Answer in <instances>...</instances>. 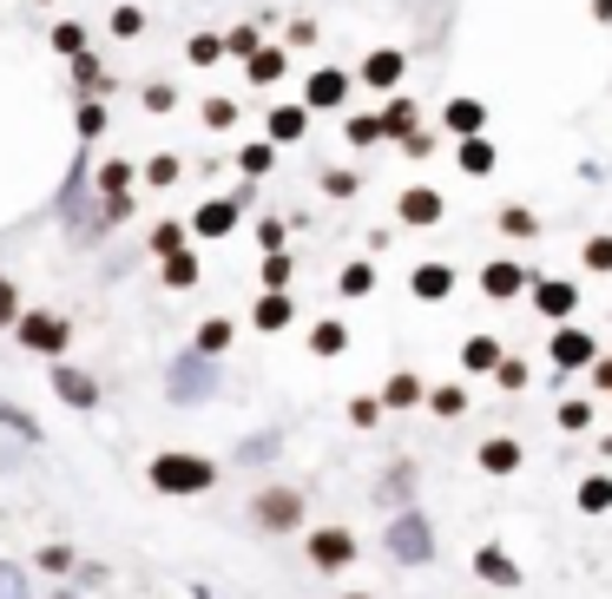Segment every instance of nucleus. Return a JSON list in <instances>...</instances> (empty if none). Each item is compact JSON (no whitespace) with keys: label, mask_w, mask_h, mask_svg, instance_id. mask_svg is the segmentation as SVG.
<instances>
[{"label":"nucleus","mask_w":612,"mask_h":599,"mask_svg":"<svg viewBox=\"0 0 612 599\" xmlns=\"http://www.w3.org/2000/svg\"><path fill=\"white\" fill-rule=\"evenodd\" d=\"M211 481H217V468L198 461V454H158L152 461V488L158 494H204Z\"/></svg>","instance_id":"nucleus-1"},{"label":"nucleus","mask_w":612,"mask_h":599,"mask_svg":"<svg viewBox=\"0 0 612 599\" xmlns=\"http://www.w3.org/2000/svg\"><path fill=\"white\" fill-rule=\"evenodd\" d=\"M382 540H389V553H396V560H408V567L435 560V533H428V521H421V514H396Z\"/></svg>","instance_id":"nucleus-2"},{"label":"nucleus","mask_w":612,"mask_h":599,"mask_svg":"<svg viewBox=\"0 0 612 599\" xmlns=\"http://www.w3.org/2000/svg\"><path fill=\"white\" fill-rule=\"evenodd\" d=\"M211 389H217V375H211V356H204V350H192V356L172 363V395H178V402H204Z\"/></svg>","instance_id":"nucleus-3"},{"label":"nucleus","mask_w":612,"mask_h":599,"mask_svg":"<svg viewBox=\"0 0 612 599\" xmlns=\"http://www.w3.org/2000/svg\"><path fill=\"white\" fill-rule=\"evenodd\" d=\"M251 514H258V527H264V533H283V527L303 521V494H290V488H264Z\"/></svg>","instance_id":"nucleus-4"},{"label":"nucleus","mask_w":612,"mask_h":599,"mask_svg":"<svg viewBox=\"0 0 612 599\" xmlns=\"http://www.w3.org/2000/svg\"><path fill=\"white\" fill-rule=\"evenodd\" d=\"M13 330H20V343H27V350H40V356H60V350H67V336H72L67 323H60V316H47V310L20 316Z\"/></svg>","instance_id":"nucleus-5"},{"label":"nucleus","mask_w":612,"mask_h":599,"mask_svg":"<svg viewBox=\"0 0 612 599\" xmlns=\"http://www.w3.org/2000/svg\"><path fill=\"white\" fill-rule=\"evenodd\" d=\"M342 99H349V73H337V67H317V73H310V86H303V106H310V112H342Z\"/></svg>","instance_id":"nucleus-6"},{"label":"nucleus","mask_w":612,"mask_h":599,"mask_svg":"<svg viewBox=\"0 0 612 599\" xmlns=\"http://www.w3.org/2000/svg\"><path fill=\"white\" fill-rule=\"evenodd\" d=\"M396 212H402V225H421V230H428V225H441V212H448V205H441V192H428V185H408Z\"/></svg>","instance_id":"nucleus-7"},{"label":"nucleus","mask_w":612,"mask_h":599,"mask_svg":"<svg viewBox=\"0 0 612 599\" xmlns=\"http://www.w3.org/2000/svg\"><path fill=\"white\" fill-rule=\"evenodd\" d=\"M349 553H356V540H349L342 527H323V533H310V560H317V567H349Z\"/></svg>","instance_id":"nucleus-8"},{"label":"nucleus","mask_w":612,"mask_h":599,"mask_svg":"<svg viewBox=\"0 0 612 599\" xmlns=\"http://www.w3.org/2000/svg\"><path fill=\"white\" fill-rule=\"evenodd\" d=\"M441 126L462 132V139H475L480 126H487V106H480V99H448V106H441Z\"/></svg>","instance_id":"nucleus-9"},{"label":"nucleus","mask_w":612,"mask_h":599,"mask_svg":"<svg viewBox=\"0 0 612 599\" xmlns=\"http://www.w3.org/2000/svg\"><path fill=\"white\" fill-rule=\"evenodd\" d=\"M553 363H560V370H586V363H593V336H586V330H560V336H553Z\"/></svg>","instance_id":"nucleus-10"},{"label":"nucleus","mask_w":612,"mask_h":599,"mask_svg":"<svg viewBox=\"0 0 612 599\" xmlns=\"http://www.w3.org/2000/svg\"><path fill=\"white\" fill-rule=\"evenodd\" d=\"M54 395L72 402V409H93V402H99V382H93V375H79V370H54Z\"/></svg>","instance_id":"nucleus-11"},{"label":"nucleus","mask_w":612,"mask_h":599,"mask_svg":"<svg viewBox=\"0 0 612 599\" xmlns=\"http://www.w3.org/2000/svg\"><path fill=\"white\" fill-rule=\"evenodd\" d=\"M310 132V106H276L271 112V146H297Z\"/></svg>","instance_id":"nucleus-12"},{"label":"nucleus","mask_w":612,"mask_h":599,"mask_svg":"<svg viewBox=\"0 0 612 599\" xmlns=\"http://www.w3.org/2000/svg\"><path fill=\"white\" fill-rule=\"evenodd\" d=\"M480 291H487V297H521V291H527V271H521V264H487V271H480Z\"/></svg>","instance_id":"nucleus-13"},{"label":"nucleus","mask_w":612,"mask_h":599,"mask_svg":"<svg viewBox=\"0 0 612 599\" xmlns=\"http://www.w3.org/2000/svg\"><path fill=\"white\" fill-rule=\"evenodd\" d=\"M475 573H480V580H494V587H521V567H514L501 547H480V553H475Z\"/></svg>","instance_id":"nucleus-14"},{"label":"nucleus","mask_w":612,"mask_h":599,"mask_svg":"<svg viewBox=\"0 0 612 599\" xmlns=\"http://www.w3.org/2000/svg\"><path fill=\"white\" fill-rule=\"evenodd\" d=\"M534 303H541V316H553V323H560V316H573V303H580V291L553 277V284H534Z\"/></svg>","instance_id":"nucleus-15"},{"label":"nucleus","mask_w":612,"mask_h":599,"mask_svg":"<svg viewBox=\"0 0 612 599\" xmlns=\"http://www.w3.org/2000/svg\"><path fill=\"white\" fill-rule=\"evenodd\" d=\"M402 53H396V47H382V53H369V60H362V79H369V86H382V92H389V86H396V79H402Z\"/></svg>","instance_id":"nucleus-16"},{"label":"nucleus","mask_w":612,"mask_h":599,"mask_svg":"<svg viewBox=\"0 0 612 599\" xmlns=\"http://www.w3.org/2000/svg\"><path fill=\"white\" fill-rule=\"evenodd\" d=\"M231 225H237V205H224V198H211L198 218H192V230H198V237H231Z\"/></svg>","instance_id":"nucleus-17"},{"label":"nucleus","mask_w":612,"mask_h":599,"mask_svg":"<svg viewBox=\"0 0 612 599\" xmlns=\"http://www.w3.org/2000/svg\"><path fill=\"white\" fill-rule=\"evenodd\" d=\"M415 126H421V106H415V99H389L382 132H389V139H415Z\"/></svg>","instance_id":"nucleus-18"},{"label":"nucleus","mask_w":612,"mask_h":599,"mask_svg":"<svg viewBox=\"0 0 612 599\" xmlns=\"http://www.w3.org/2000/svg\"><path fill=\"white\" fill-rule=\"evenodd\" d=\"M99 198H133V165L126 158H106L99 165Z\"/></svg>","instance_id":"nucleus-19"},{"label":"nucleus","mask_w":612,"mask_h":599,"mask_svg":"<svg viewBox=\"0 0 612 599\" xmlns=\"http://www.w3.org/2000/svg\"><path fill=\"white\" fill-rule=\"evenodd\" d=\"M455 291V271L448 264H421L415 271V297H448Z\"/></svg>","instance_id":"nucleus-20"},{"label":"nucleus","mask_w":612,"mask_h":599,"mask_svg":"<svg viewBox=\"0 0 612 599\" xmlns=\"http://www.w3.org/2000/svg\"><path fill=\"white\" fill-rule=\"evenodd\" d=\"M198 277H204V271H198V257H192V251H172V257H165V284H172V291H192Z\"/></svg>","instance_id":"nucleus-21"},{"label":"nucleus","mask_w":612,"mask_h":599,"mask_svg":"<svg viewBox=\"0 0 612 599\" xmlns=\"http://www.w3.org/2000/svg\"><path fill=\"white\" fill-rule=\"evenodd\" d=\"M462 171H468V178H487V171H494V146H487V139H462Z\"/></svg>","instance_id":"nucleus-22"},{"label":"nucleus","mask_w":612,"mask_h":599,"mask_svg":"<svg viewBox=\"0 0 612 599\" xmlns=\"http://www.w3.org/2000/svg\"><path fill=\"white\" fill-rule=\"evenodd\" d=\"M480 468H487V474H514V468H521V449H514V442H480Z\"/></svg>","instance_id":"nucleus-23"},{"label":"nucleus","mask_w":612,"mask_h":599,"mask_svg":"<svg viewBox=\"0 0 612 599\" xmlns=\"http://www.w3.org/2000/svg\"><path fill=\"white\" fill-rule=\"evenodd\" d=\"M462 363H468V370H501V363H507V356H501V350H494V336H475V343H468V350H462Z\"/></svg>","instance_id":"nucleus-24"},{"label":"nucleus","mask_w":612,"mask_h":599,"mask_svg":"<svg viewBox=\"0 0 612 599\" xmlns=\"http://www.w3.org/2000/svg\"><path fill=\"white\" fill-rule=\"evenodd\" d=\"M283 67H290V60H283L276 47H264V53H251V79H258V86H271V79H283Z\"/></svg>","instance_id":"nucleus-25"},{"label":"nucleus","mask_w":612,"mask_h":599,"mask_svg":"<svg viewBox=\"0 0 612 599\" xmlns=\"http://www.w3.org/2000/svg\"><path fill=\"white\" fill-rule=\"evenodd\" d=\"M283 323H290V297H283V291H271V297L258 303V330H283Z\"/></svg>","instance_id":"nucleus-26"},{"label":"nucleus","mask_w":612,"mask_h":599,"mask_svg":"<svg viewBox=\"0 0 612 599\" xmlns=\"http://www.w3.org/2000/svg\"><path fill=\"white\" fill-rule=\"evenodd\" d=\"M342 343H349V330H342V323H317V336H310V350H317V356H342Z\"/></svg>","instance_id":"nucleus-27"},{"label":"nucleus","mask_w":612,"mask_h":599,"mask_svg":"<svg viewBox=\"0 0 612 599\" xmlns=\"http://www.w3.org/2000/svg\"><path fill=\"white\" fill-rule=\"evenodd\" d=\"M224 343H231V323H224V316H204V330H198V350H204V356H217Z\"/></svg>","instance_id":"nucleus-28"},{"label":"nucleus","mask_w":612,"mask_h":599,"mask_svg":"<svg viewBox=\"0 0 612 599\" xmlns=\"http://www.w3.org/2000/svg\"><path fill=\"white\" fill-rule=\"evenodd\" d=\"M54 47L79 60V53H86V27H79V20H60V27H54Z\"/></svg>","instance_id":"nucleus-29"},{"label":"nucleus","mask_w":612,"mask_h":599,"mask_svg":"<svg viewBox=\"0 0 612 599\" xmlns=\"http://www.w3.org/2000/svg\"><path fill=\"white\" fill-rule=\"evenodd\" d=\"M224 53H231V47H224L217 33H198V40H192V67H217Z\"/></svg>","instance_id":"nucleus-30"},{"label":"nucleus","mask_w":612,"mask_h":599,"mask_svg":"<svg viewBox=\"0 0 612 599\" xmlns=\"http://www.w3.org/2000/svg\"><path fill=\"white\" fill-rule=\"evenodd\" d=\"M204 126H211V132H231V126H237V106H231V99H204Z\"/></svg>","instance_id":"nucleus-31"},{"label":"nucleus","mask_w":612,"mask_h":599,"mask_svg":"<svg viewBox=\"0 0 612 599\" xmlns=\"http://www.w3.org/2000/svg\"><path fill=\"white\" fill-rule=\"evenodd\" d=\"M237 165H244V171H251V178H264V171H271V165H276L271 139H264V146H244V151H237Z\"/></svg>","instance_id":"nucleus-32"},{"label":"nucleus","mask_w":612,"mask_h":599,"mask_svg":"<svg viewBox=\"0 0 612 599\" xmlns=\"http://www.w3.org/2000/svg\"><path fill=\"white\" fill-rule=\"evenodd\" d=\"M580 508H586V514L612 508V481H586V488H580Z\"/></svg>","instance_id":"nucleus-33"},{"label":"nucleus","mask_w":612,"mask_h":599,"mask_svg":"<svg viewBox=\"0 0 612 599\" xmlns=\"http://www.w3.org/2000/svg\"><path fill=\"white\" fill-rule=\"evenodd\" d=\"M501 230H507V237H534V212L507 205V212H501Z\"/></svg>","instance_id":"nucleus-34"},{"label":"nucleus","mask_w":612,"mask_h":599,"mask_svg":"<svg viewBox=\"0 0 612 599\" xmlns=\"http://www.w3.org/2000/svg\"><path fill=\"white\" fill-rule=\"evenodd\" d=\"M408 402H421V382L415 375H396L389 382V409H408Z\"/></svg>","instance_id":"nucleus-35"},{"label":"nucleus","mask_w":612,"mask_h":599,"mask_svg":"<svg viewBox=\"0 0 612 599\" xmlns=\"http://www.w3.org/2000/svg\"><path fill=\"white\" fill-rule=\"evenodd\" d=\"M79 132H86V139H99V132H106V106H99V99H86V106H79Z\"/></svg>","instance_id":"nucleus-36"},{"label":"nucleus","mask_w":612,"mask_h":599,"mask_svg":"<svg viewBox=\"0 0 612 599\" xmlns=\"http://www.w3.org/2000/svg\"><path fill=\"white\" fill-rule=\"evenodd\" d=\"M376 139H389L382 119H349V146H376Z\"/></svg>","instance_id":"nucleus-37"},{"label":"nucleus","mask_w":612,"mask_h":599,"mask_svg":"<svg viewBox=\"0 0 612 599\" xmlns=\"http://www.w3.org/2000/svg\"><path fill=\"white\" fill-rule=\"evenodd\" d=\"M369 284H376L369 264H349V271H342V291H349V297H369Z\"/></svg>","instance_id":"nucleus-38"},{"label":"nucleus","mask_w":612,"mask_h":599,"mask_svg":"<svg viewBox=\"0 0 612 599\" xmlns=\"http://www.w3.org/2000/svg\"><path fill=\"white\" fill-rule=\"evenodd\" d=\"M152 251H158V257L185 251V230H178V225H158V230H152Z\"/></svg>","instance_id":"nucleus-39"},{"label":"nucleus","mask_w":612,"mask_h":599,"mask_svg":"<svg viewBox=\"0 0 612 599\" xmlns=\"http://www.w3.org/2000/svg\"><path fill=\"white\" fill-rule=\"evenodd\" d=\"M13 323H20V291L0 277V330H13Z\"/></svg>","instance_id":"nucleus-40"},{"label":"nucleus","mask_w":612,"mask_h":599,"mask_svg":"<svg viewBox=\"0 0 612 599\" xmlns=\"http://www.w3.org/2000/svg\"><path fill=\"white\" fill-rule=\"evenodd\" d=\"M113 33H119V40L145 33V13H138V7H119V13H113Z\"/></svg>","instance_id":"nucleus-41"},{"label":"nucleus","mask_w":612,"mask_h":599,"mask_svg":"<svg viewBox=\"0 0 612 599\" xmlns=\"http://www.w3.org/2000/svg\"><path fill=\"white\" fill-rule=\"evenodd\" d=\"M0 599H27V573L7 567V560H0Z\"/></svg>","instance_id":"nucleus-42"},{"label":"nucleus","mask_w":612,"mask_h":599,"mask_svg":"<svg viewBox=\"0 0 612 599\" xmlns=\"http://www.w3.org/2000/svg\"><path fill=\"white\" fill-rule=\"evenodd\" d=\"M145 178H152V185H172V178H178V158H172V151H158V158L145 165Z\"/></svg>","instance_id":"nucleus-43"},{"label":"nucleus","mask_w":612,"mask_h":599,"mask_svg":"<svg viewBox=\"0 0 612 599\" xmlns=\"http://www.w3.org/2000/svg\"><path fill=\"white\" fill-rule=\"evenodd\" d=\"M586 271H612V237H593L586 244Z\"/></svg>","instance_id":"nucleus-44"},{"label":"nucleus","mask_w":612,"mask_h":599,"mask_svg":"<svg viewBox=\"0 0 612 599\" xmlns=\"http://www.w3.org/2000/svg\"><path fill=\"white\" fill-rule=\"evenodd\" d=\"M224 47H231V53H244V60H251V53H264V47H258V27H237Z\"/></svg>","instance_id":"nucleus-45"},{"label":"nucleus","mask_w":612,"mask_h":599,"mask_svg":"<svg viewBox=\"0 0 612 599\" xmlns=\"http://www.w3.org/2000/svg\"><path fill=\"white\" fill-rule=\"evenodd\" d=\"M264 284H271V291H283V284H290V257H264Z\"/></svg>","instance_id":"nucleus-46"},{"label":"nucleus","mask_w":612,"mask_h":599,"mask_svg":"<svg viewBox=\"0 0 612 599\" xmlns=\"http://www.w3.org/2000/svg\"><path fill=\"white\" fill-rule=\"evenodd\" d=\"M119 218H133V198H106V212H99V225H119Z\"/></svg>","instance_id":"nucleus-47"},{"label":"nucleus","mask_w":612,"mask_h":599,"mask_svg":"<svg viewBox=\"0 0 612 599\" xmlns=\"http://www.w3.org/2000/svg\"><path fill=\"white\" fill-rule=\"evenodd\" d=\"M462 402H468L462 389H435V409H441V415H462Z\"/></svg>","instance_id":"nucleus-48"},{"label":"nucleus","mask_w":612,"mask_h":599,"mask_svg":"<svg viewBox=\"0 0 612 599\" xmlns=\"http://www.w3.org/2000/svg\"><path fill=\"white\" fill-rule=\"evenodd\" d=\"M501 389H527V363H501Z\"/></svg>","instance_id":"nucleus-49"},{"label":"nucleus","mask_w":612,"mask_h":599,"mask_svg":"<svg viewBox=\"0 0 612 599\" xmlns=\"http://www.w3.org/2000/svg\"><path fill=\"white\" fill-rule=\"evenodd\" d=\"M145 106L152 112H172V86H145Z\"/></svg>","instance_id":"nucleus-50"},{"label":"nucleus","mask_w":612,"mask_h":599,"mask_svg":"<svg viewBox=\"0 0 612 599\" xmlns=\"http://www.w3.org/2000/svg\"><path fill=\"white\" fill-rule=\"evenodd\" d=\"M560 429H586V402H566L560 409Z\"/></svg>","instance_id":"nucleus-51"},{"label":"nucleus","mask_w":612,"mask_h":599,"mask_svg":"<svg viewBox=\"0 0 612 599\" xmlns=\"http://www.w3.org/2000/svg\"><path fill=\"white\" fill-rule=\"evenodd\" d=\"M40 567H54V573H67V567H72V553H67V547H47V553H40Z\"/></svg>","instance_id":"nucleus-52"},{"label":"nucleus","mask_w":612,"mask_h":599,"mask_svg":"<svg viewBox=\"0 0 612 599\" xmlns=\"http://www.w3.org/2000/svg\"><path fill=\"white\" fill-rule=\"evenodd\" d=\"M323 185H330V192H337V198H349V192H356V171H330V178H323Z\"/></svg>","instance_id":"nucleus-53"},{"label":"nucleus","mask_w":612,"mask_h":599,"mask_svg":"<svg viewBox=\"0 0 612 599\" xmlns=\"http://www.w3.org/2000/svg\"><path fill=\"white\" fill-rule=\"evenodd\" d=\"M593 375H600V382H606V389H612V356H606V363H600V370H593Z\"/></svg>","instance_id":"nucleus-54"},{"label":"nucleus","mask_w":612,"mask_h":599,"mask_svg":"<svg viewBox=\"0 0 612 599\" xmlns=\"http://www.w3.org/2000/svg\"><path fill=\"white\" fill-rule=\"evenodd\" d=\"M593 13H600V20H612V0H593Z\"/></svg>","instance_id":"nucleus-55"},{"label":"nucleus","mask_w":612,"mask_h":599,"mask_svg":"<svg viewBox=\"0 0 612 599\" xmlns=\"http://www.w3.org/2000/svg\"><path fill=\"white\" fill-rule=\"evenodd\" d=\"M349 599H362V593H349Z\"/></svg>","instance_id":"nucleus-56"}]
</instances>
